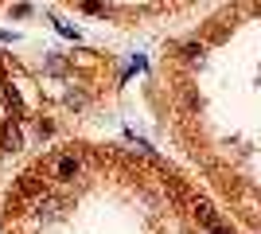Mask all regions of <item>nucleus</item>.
<instances>
[{"label": "nucleus", "instance_id": "f257e3e1", "mask_svg": "<svg viewBox=\"0 0 261 234\" xmlns=\"http://www.w3.org/2000/svg\"><path fill=\"white\" fill-rule=\"evenodd\" d=\"M23 148V133L16 121H4L0 125V152H20Z\"/></svg>", "mask_w": 261, "mask_h": 234}]
</instances>
